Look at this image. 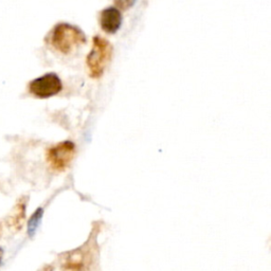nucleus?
<instances>
[{
    "label": "nucleus",
    "mask_w": 271,
    "mask_h": 271,
    "mask_svg": "<svg viewBox=\"0 0 271 271\" xmlns=\"http://www.w3.org/2000/svg\"><path fill=\"white\" fill-rule=\"evenodd\" d=\"M3 254H4V252H3L2 248H0V264H2V260H3Z\"/></svg>",
    "instance_id": "9d476101"
},
{
    "label": "nucleus",
    "mask_w": 271,
    "mask_h": 271,
    "mask_svg": "<svg viewBox=\"0 0 271 271\" xmlns=\"http://www.w3.org/2000/svg\"><path fill=\"white\" fill-rule=\"evenodd\" d=\"M76 154V145L71 141H64L52 147L47 153V160L53 170L61 172L66 170Z\"/></svg>",
    "instance_id": "20e7f679"
},
{
    "label": "nucleus",
    "mask_w": 271,
    "mask_h": 271,
    "mask_svg": "<svg viewBox=\"0 0 271 271\" xmlns=\"http://www.w3.org/2000/svg\"><path fill=\"white\" fill-rule=\"evenodd\" d=\"M95 239L82 247L66 252L60 257L62 271H90L95 259Z\"/></svg>",
    "instance_id": "f03ea898"
},
{
    "label": "nucleus",
    "mask_w": 271,
    "mask_h": 271,
    "mask_svg": "<svg viewBox=\"0 0 271 271\" xmlns=\"http://www.w3.org/2000/svg\"><path fill=\"white\" fill-rule=\"evenodd\" d=\"M26 220V200L20 199L7 218V225L12 231L17 232L23 228Z\"/></svg>",
    "instance_id": "0eeeda50"
},
{
    "label": "nucleus",
    "mask_w": 271,
    "mask_h": 271,
    "mask_svg": "<svg viewBox=\"0 0 271 271\" xmlns=\"http://www.w3.org/2000/svg\"><path fill=\"white\" fill-rule=\"evenodd\" d=\"M44 215V210L41 208H38V209L32 214L31 216L29 225H28V233L30 236H33L37 230V228L41 222V218H43Z\"/></svg>",
    "instance_id": "6e6552de"
},
{
    "label": "nucleus",
    "mask_w": 271,
    "mask_h": 271,
    "mask_svg": "<svg viewBox=\"0 0 271 271\" xmlns=\"http://www.w3.org/2000/svg\"><path fill=\"white\" fill-rule=\"evenodd\" d=\"M100 25L103 31L108 34H114L121 28L122 14L117 8H107L101 12Z\"/></svg>",
    "instance_id": "423d86ee"
},
{
    "label": "nucleus",
    "mask_w": 271,
    "mask_h": 271,
    "mask_svg": "<svg viewBox=\"0 0 271 271\" xmlns=\"http://www.w3.org/2000/svg\"><path fill=\"white\" fill-rule=\"evenodd\" d=\"M62 84L55 74H47L30 83L29 90L33 96L39 99H48L61 91Z\"/></svg>",
    "instance_id": "39448f33"
},
{
    "label": "nucleus",
    "mask_w": 271,
    "mask_h": 271,
    "mask_svg": "<svg viewBox=\"0 0 271 271\" xmlns=\"http://www.w3.org/2000/svg\"><path fill=\"white\" fill-rule=\"evenodd\" d=\"M112 47L105 38L96 36L92 41V49L87 56L89 75L93 79H99L104 74L111 58Z\"/></svg>",
    "instance_id": "7ed1b4c3"
},
{
    "label": "nucleus",
    "mask_w": 271,
    "mask_h": 271,
    "mask_svg": "<svg viewBox=\"0 0 271 271\" xmlns=\"http://www.w3.org/2000/svg\"><path fill=\"white\" fill-rule=\"evenodd\" d=\"M136 3V0H114V4L121 10H127L131 8Z\"/></svg>",
    "instance_id": "1a4fd4ad"
},
{
    "label": "nucleus",
    "mask_w": 271,
    "mask_h": 271,
    "mask_svg": "<svg viewBox=\"0 0 271 271\" xmlns=\"http://www.w3.org/2000/svg\"><path fill=\"white\" fill-rule=\"evenodd\" d=\"M50 43L60 53L69 54L86 43L83 31L69 24L57 25L51 33Z\"/></svg>",
    "instance_id": "f257e3e1"
}]
</instances>
